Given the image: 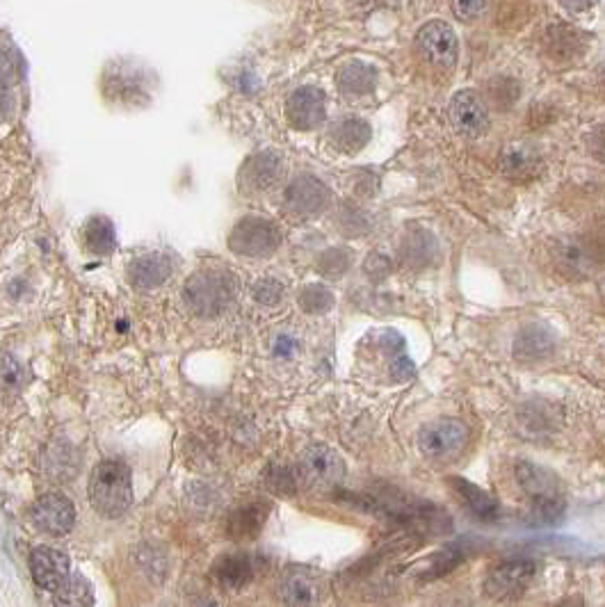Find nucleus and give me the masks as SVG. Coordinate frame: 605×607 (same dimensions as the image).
Masks as SVG:
<instances>
[{
    "label": "nucleus",
    "mask_w": 605,
    "mask_h": 607,
    "mask_svg": "<svg viewBox=\"0 0 605 607\" xmlns=\"http://www.w3.org/2000/svg\"><path fill=\"white\" fill-rule=\"evenodd\" d=\"M92 507L106 519H119L133 505V475L126 461L103 459L94 466L87 484Z\"/></svg>",
    "instance_id": "f257e3e1"
},
{
    "label": "nucleus",
    "mask_w": 605,
    "mask_h": 607,
    "mask_svg": "<svg viewBox=\"0 0 605 607\" xmlns=\"http://www.w3.org/2000/svg\"><path fill=\"white\" fill-rule=\"evenodd\" d=\"M238 295V281L227 270H199L183 288L188 309L199 318H215Z\"/></svg>",
    "instance_id": "f03ea898"
},
{
    "label": "nucleus",
    "mask_w": 605,
    "mask_h": 607,
    "mask_svg": "<svg viewBox=\"0 0 605 607\" xmlns=\"http://www.w3.org/2000/svg\"><path fill=\"white\" fill-rule=\"evenodd\" d=\"M514 477L537 514L544 519H558L564 509V487L558 475L532 461H519L514 466Z\"/></svg>",
    "instance_id": "7ed1b4c3"
},
{
    "label": "nucleus",
    "mask_w": 605,
    "mask_h": 607,
    "mask_svg": "<svg viewBox=\"0 0 605 607\" xmlns=\"http://www.w3.org/2000/svg\"><path fill=\"white\" fill-rule=\"evenodd\" d=\"M553 258L564 277L585 279L590 277L605 258V238L603 236L567 238L555 245Z\"/></svg>",
    "instance_id": "20e7f679"
},
{
    "label": "nucleus",
    "mask_w": 605,
    "mask_h": 607,
    "mask_svg": "<svg viewBox=\"0 0 605 607\" xmlns=\"http://www.w3.org/2000/svg\"><path fill=\"white\" fill-rule=\"evenodd\" d=\"M231 252L247 258L272 256L281 247L279 226L263 217H245L233 226L229 236Z\"/></svg>",
    "instance_id": "39448f33"
},
{
    "label": "nucleus",
    "mask_w": 605,
    "mask_h": 607,
    "mask_svg": "<svg viewBox=\"0 0 605 607\" xmlns=\"http://www.w3.org/2000/svg\"><path fill=\"white\" fill-rule=\"evenodd\" d=\"M297 475L311 489H332L345 475V464L329 445H311L297 461Z\"/></svg>",
    "instance_id": "423d86ee"
},
{
    "label": "nucleus",
    "mask_w": 605,
    "mask_h": 607,
    "mask_svg": "<svg viewBox=\"0 0 605 607\" xmlns=\"http://www.w3.org/2000/svg\"><path fill=\"white\" fill-rule=\"evenodd\" d=\"M537 566L530 560H505L496 564L484 580V592L494 601H514L526 594L535 580Z\"/></svg>",
    "instance_id": "0eeeda50"
},
{
    "label": "nucleus",
    "mask_w": 605,
    "mask_h": 607,
    "mask_svg": "<svg viewBox=\"0 0 605 607\" xmlns=\"http://www.w3.org/2000/svg\"><path fill=\"white\" fill-rule=\"evenodd\" d=\"M416 51L421 55L425 64L448 71L457 62V35L455 30L443 21H430L418 30L416 35Z\"/></svg>",
    "instance_id": "6e6552de"
},
{
    "label": "nucleus",
    "mask_w": 605,
    "mask_h": 607,
    "mask_svg": "<svg viewBox=\"0 0 605 607\" xmlns=\"http://www.w3.org/2000/svg\"><path fill=\"white\" fill-rule=\"evenodd\" d=\"M469 441V427L457 418H439L418 432V448L425 457L446 459L457 455Z\"/></svg>",
    "instance_id": "1a4fd4ad"
},
{
    "label": "nucleus",
    "mask_w": 605,
    "mask_h": 607,
    "mask_svg": "<svg viewBox=\"0 0 605 607\" xmlns=\"http://www.w3.org/2000/svg\"><path fill=\"white\" fill-rule=\"evenodd\" d=\"M30 519L37 530L53 534V537H62V534H69L74 530L76 507L67 496L53 491L46 493V496H42L32 505Z\"/></svg>",
    "instance_id": "9d476101"
},
{
    "label": "nucleus",
    "mask_w": 605,
    "mask_h": 607,
    "mask_svg": "<svg viewBox=\"0 0 605 607\" xmlns=\"http://www.w3.org/2000/svg\"><path fill=\"white\" fill-rule=\"evenodd\" d=\"M329 188L316 176H297L284 192V206L297 217H316L329 206Z\"/></svg>",
    "instance_id": "9b49d317"
},
{
    "label": "nucleus",
    "mask_w": 605,
    "mask_h": 607,
    "mask_svg": "<svg viewBox=\"0 0 605 607\" xmlns=\"http://www.w3.org/2000/svg\"><path fill=\"white\" fill-rule=\"evenodd\" d=\"M286 117L297 131H313L327 117L325 92L318 87H300L290 94L286 103Z\"/></svg>",
    "instance_id": "f8f14e48"
},
{
    "label": "nucleus",
    "mask_w": 605,
    "mask_h": 607,
    "mask_svg": "<svg viewBox=\"0 0 605 607\" xmlns=\"http://www.w3.org/2000/svg\"><path fill=\"white\" fill-rule=\"evenodd\" d=\"M450 121L455 131L464 137H480L489 128V110L478 94L471 89L457 92L450 101Z\"/></svg>",
    "instance_id": "ddd939ff"
},
{
    "label": "nucleus",
    "mask_w": 605,
    "mask_h": 607,
    "mask_svg": "<svg viewBox=\"0 0 605 607\" xmlns=\"http://www.w3.org/2000/svg\"><path fill=\"white\" fill-rule=\"evenodd\" d=\"M30 573L39 587L55 594L69 578V557L58 548L37 546L30 553Z\"/></svg>",
    "instance_id": "4468645a"
},
{
    "label": "nucleus",
    "mask_w": 605,
    "mask_h": 607,
    "mask_svg": "<svg viewBox=\"0 0 605 607\" xmlns=\"http://www.w3.org/2000/svg\"><path fill=\"white\" fill-rule=\"evenodd\" d=\"M279 596L288 605H313L322 596V582L304 566H290L281 576Z\"/></svg>",
    "instance_id": "2eb2a0df"
},
{
    "label": "nucleus",
    "mask_w": 605,
    "mask_h": 607,
    "mask_svg": "<svg viewBox=\"0 0 605 607\" xmlns=\"http://www.w3.org/2000/svg\"><path fill=\"white\" fill-rule=\"evenodd\" d=\"M498 167L500 172L510 178V181L526 183L542 174L544 163L535 147H530L526 142H519V144H510V147L500 153Z\"/></svg>",
    "instance_id": "dca6fc26"
},
{
    "label": "nucleus",
    "mask_w": 605,
    "mask_h": 607,
    "mask_svg": "<svg viewBox=\"0 0 605 607\" xmlns=\"http://www.w3.org/2000/svg\"><path fill=\"white\" fill-rule=\"evenodd\" d=\"M281 176V160L274 153H256L240 172V188L247 194H258L272 188Z\"/></svg>",
    "instance_id": "f3484780"
},
{
    "label": "nucleus",
    "mask_w": 605,
    "mask_h": 607,
    "mask_svg": "<svg viewBox=\"0 0 605 607\" xmlns=\"http://www.w3.org/2000/svg\"><path fill=\"white\" fill-rule=\"evenodd\" d=\"M555 350V336L542 322H530L514 338V356L519 361H542Z\"/></svg>",
    "instance_id": "a211bd4d"
},
{
    "label": "nucleus",
    "mask_w": 605,
    "mask_h": 607,
    "mask_svg": "<svg viewBox=\"0 0 605 607\" xmlns=\"http://www.w3.org/2000/svg\"><path fill=\"white\" fill-rule=\"evenodd\" d=\"M169 277H172V261L163 254L140 256L128 267V279L140 290L163 286Z\"/></svg>",
    "instance_id": "6ab92c4d"
},
{
    "label": "nucleus",
    "mask_w": 605,
    "mask_h": 607,
    "mask_svg": "<svg viewBox=\"0 0 605 607\" xmlns=\"http://www.w3.org/2000/svg\"><path fill=\"white\" fill-rule=\"evenodd\" d=\"M213 576L229 592H240L254 580V562L249 555H224L213 566Z\"/></svg>",
    "instance_id": "aec40b11"
},
{
    "label": "nucleus",
    "mask_w": 605,
    "mask_h": 607,
    "mask_svg": "<svg viewBox=\"0 0 605 607\" xmlns=\"http://www.w3.org/2000/svg\"><path fill=\"white\" fill-rule=\"evenodd\" d=\"M450 489L455 491V496L462 500V503L469 507V512L473 516H478L482 521H496L500 509L494 498L489 496L487 491H482L480 487H475L473 482L464 480V477H450Z\"/></svg>",
    "instance_id": "412c9836"
},
{
    "label": "nucleus",
    "mask_w": 605,
    "mask_h": 607,
    "mask_svg": "<svg viewBox=\"0 0 605 607\" xmlns=\"http://www.w3.org/2000/svg\"><path fill=\"white\" fill-rule=\"evenodd\" d=\"M370 126L366 121L359 117H345L341 121H336L332 126V131H329V140H332L334 149H338L341 153H359L366 144L370 142Z\"/></svg>",
    "instance_id": "4be33fe9"
},
{
    "label": "nucleus",
    "mask_w": 605,
    "mask_h": 607,
    "mask_svg": "<svg viewBox=\"0 0 605 607\" xmlns=\"http://www.w3.org/2000/svg\"><path fill=\"white\" fill-rule=\"evenodd\" d=\"M42 464H44V471L48 477L64 482V480H71V477H76L80 457L74 450V445L55 441L53 445H48V448L44 450Z\"/></svg>",
    "instance_id": "5701e85b"
},
{
    "label": "nucleus",
    "mask_w": 605,
    "mask_h": 607,
    "mask_svg": "<svg viewBox=\"0 0 605 607\" xmlns=\"http://www.w3.org/2000/svg\"><path fill=\"white\" fill-rule=\"evenodd\" d=\"M338 89L345 96H368L375 89L377 71L366 62H348L338 71Z\"/></svg>",
    "instance_id": "b1692460"
},
{
    "label": "nucleus",
    "mask_w": 605,
    "mask_h": 607,
    "mask_svg": "<svg viewBox=\"0 0 605 607\" xmlns=\"http://www.w3.org/2000/svg\"><path fill=\"white\" fill-rule=\"evenodd\" d=\"M583 39L585 37L574 28L555 26V28H551V32H548V37H546L548 55L555 60H562V62L574 60L576 55L583 53Z\"/></svg>",
    "instance_id": "393cba45"
},
{
    "label": "nucleus",
    "mask_w": 605,
    "mask_h": 607,
    "mask_svg": "<svg viewBox=\"0 0 605 607\" xmlns=\"http://www.w3.org/2000/svg\"><path fill=\"white\" fill-rule=\"evenodd\" d=\"M85 245L92 254H99V256L115 252L117 233L108 217H103V215L90 217V222L85 224Z\"/></svg>",
    "instance_id": "a878e982"
},
{
    "label": "nucleus",
    "mask_w": 605,
    "mask_h": 607,
    "mask_svg": "<svg viewBox=\"0 0 605 607\" xmlns=\"http://www.w3.org/2000/svg\"><path fill=\"white\" fill-rule=\"evenodd\" d=\"M26 386V370L12 354L0 352V402H12Z\"/></svg>",
    "instance_id": "bb28decb"
},
{
    "label": "nucleus",
    "mask_w": 605,
    "mask_h": 607,
    "mask_svg": "<svg viewBox=\"0 0 605 607\" xmlns=\"http://www.w3.org/2000/svg\"><path fill=\"white\" fill-rule=\"evenodd\" d=\"M265 523V509L258 505L240 507L238 512L231 514L229 519V534L236 539H252L263 528Z\"/></svg>",
    "instance_id": "cd10ccee"
},
{
    "label": "nucleus",
    "mask_w": 605,
    "mask_h": 607,
    "mask_svg": "<svg viewBox=\"0 0 605 607\" xmlns=\"http://www.w3.org/2000/svg\"><path fill=\"white\" fill-rule=\"evenodd\" d=\"M55 603L58 605H67V607H87L94 605V596H92V587L83 576L74 573L62 582L58 592H55Z\"/></svg>",
    "instance_id": "c85d7f7f"
},
{
    "label": "nucleus",
    "mask_w": 605,
    "mask_h": 607,
    "mask_svg": "<svg viewBox=\"0 0 605 607\" xmlns=\"http://www.w3.org/2000/svg\"><path fill=\"white\" fill-rule=\"evenodd\" d=\"M297 302H300L304 313L320 315V313H327L329 309H332L336 297H334L332 290L325 286V283H309V286L302 288V293H300V297H297Z\"/></svg>",
    "instance_id": "c756f323"
},
{
    "label": "nucleus",
    "mask_w": 605,
    "mask_h": 607,
    "mask_svg": "<svg viewBox=\"0 0 605 607\" xmlns=\"http://www.w3.org/2000/svg\"><path fill=\"white\" fill-rule=\"evenodd\" d=\"M350 261H352V258H350L348 252H345V249L334 247V249H327L325 254H320L318 270L325 274L327 279H338V277H343L345 272H348Z\"/></svg>",
    "instance_id": "7c9ffc66"
},
{
    "label": "nucleus",
    "mask_w": 605,
    "mask_h": 607,
    "mask_svg": "<svg viewBox=\"0 0 605 607\" xmlns=\"http://www.w3.org/2000/svg\"><path fill=\"white\" fill-rule=\"evenodd\" d=\"M427 240H430L427 233H414V236L407 238L405 247H402L405 263H409L411 267H425L427 263H430L432 247H427Z\"/></svg>",
    "instance_id": "2f4dec72"
},
{
    "label": "nucleus",
    "mask_w": 605,
    "mask_h": 607,
    "mask_svg": "<svg viewBox=\"0 0 605 607\" xmlns=\"http://www.w3.org/2000/svg\"><path fill=\"white\" fill-rule=\"evenodd\" d=\"M297 477L288 466H270L265 471V484L268 489L274 493H281V496H288V493H295L297 489Z\"/></svg>",
    "instance_id": "473e14b6"
},
{
    "label": "nucleus",
    "mask_w": 605,
    "mask_h": 607,
    "mask_svg": "<svg viewBox=\"0 0 605 607\" xmlns=\"http://www.w3.org/2000/svg\"><path fill=\"white\" fill-rule=\"evenodd\" d=\"M464 562V555L455 553V550H443V553L432 557V566L423 573V578H441L446 573L455 571L459 564Z\"/></svg>",
    "instance_id": "72a5a7b5"
},
{
    "label": "nucleus",
    "mask_w": 605,
    "mask_h": 607,
    "mask_svg": "<svg viewBox=\"0 0 605 607\" xmlns=\"http://www.w3.org/2000/svg\"><path fill=\"white\" fill-rule=\"evenodd\" d=\"M491 0H450L453 14L459 21H475L489 10Z\"/></svg>",
    "instance_id": "f704fd0d"
},
{
    "label": "nucleus",
    "mask_w": 605,
    "mask_h": 607,
    "mask_svg": "<svg viewBox=\"0 0 605 607\" xmlns=\"http://www.w3.org/2000/svg\"><path fill=\"white\" fill-rule=\"evenodd\" d=\"M254 297L258 304L274 306L281 302V297H284V286H281L277 279H261L254 288Z\"/></svg>",
    "instance_id": "c9c22d12"
},
{
    "label": "nucleus",
    "mask_w": 605,
    "mask_h": 607,
    "mask_svg": "<svg viewBox=\"0 0 605 607\" xmlns=\"http://www.w3.org/2000/svg\"><path fill=\"white\" fill-rule=\"evenodd\" d=\"M587 149H590L594 160L605 165V124L596 126L594 131L587 135Z\"/></svg>",
    "instance_id": "e433bc0d"
},
{
    "label": "nucleus",
    "mask_w": 605,
    "mask_h": 607,
    "mask_svg": "<svg viewBox=\"0 0 605 607\" xmlns=\"http://www.w3.org/2000/svg\"><path fill=\"white\" fill-rule=\"evenodd\" d=\"M366 272L373 279H382L391 272V261H389V258H384L382 254H373L366 261Z\"/></svg>",
    "instance_id": "4c0bfd02"
},
{
    "label": "nucleus",
    "mask_w": 605,
    "mask_h": 607,
    "mask_svg": "<svg viewBox=\"0 0 605 607\" xmlns=\"http://www.w3.org/2000/svg\"><path fill=\"white\" fill-rule=\"evenodd\" d=\"M14 78V60L0 51V89Z\"/></svg>",
    "instance_id": "58836bf2"
},
{
    "label": "nucleus",
    "mask_w": 605,
    "mask_h": 607,
    "mask_svg": "<svg viewBox=\"0 0 605 607\" xmlns=\"http://www.w3.org/2000/svg\"><path fill=\"white\" fill-rule=\"evenodd\" d=\"M560 5L564 7V10L580 14V12L592 10V7L596 5V0H560Z\"/></svg>",
    "instance_id": "ea45409f"
},
{
    "label": "nucleus",
    "mask_w": 605,
    "mask_h": 607,
    "mask_svg": "<svg viewBox=\"0 0 605 607\" xmlns=\"http://www.w3.org/2000/svg\"><path fill=\"white\" fill-rule=\"evenodd\" d=\"M293 350H295V343L290 341L288 336H281L277 341V347H274V352H277L279 356H290L293 354Z\"/></svg>",
    "instance_id": "a19ab883"
},
{
    "label": "nucleus",
    "mask_w": 605,
    "mask_h": 607,
    "mask_svg": "<svg viewBox=\"0 0 605 607\" xmlns=\"http://www.w3.org/2000/svg\"><path fill=\"white\" fill-rule=\"evenodd\" d=\"M599 80L605 85V60L601 62V67H599Z\"/></svg>",
    "instance_id": "79ce46f5"
},
{
    "label": "nucleus",
    "mask_w": 605,
    "mask_h": 607,
    "mask_svg": "<svg viewBox=\"0 0 605 607\" xmlns=\"http://www.w3.org/2000/svg\"><path fill=\"white\" fill-rule=\"evenodd\" d=\"M599 295H601V299H603V304H605V279L599 283Z\"/></svg>",
    "instance_id": "37998d69"
}]
</instances>
